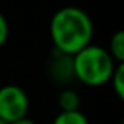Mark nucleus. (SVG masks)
I'll return each mask as SVG.
<instances>
[{"label": "nucleus", "instance_id": "8", "mask_svg": "<svg viewBox=\"0 0 124 124\" xmlns=\"http://www.w3.org/2000/svg\"><path fill=\"white\" fill-rule=\"evenodd\" d=\"M110 85H112L113 93L116 94L119 101L124 99V63H118L112 74V79H110Z\"/></svg>", "mask_w": 124, "mask_h": 124}, {"label": "nucleus", "instance_id": "10", "mask_svg": "<svg viewBox=\"0 0 124 124\" xmlns=\"http://www.w3.org/2000/svg\"><path fill=\"white\" fill-rule=\"evenodd\" d=\"M9 124H36V121H33L31 118H28V116H24V118L17 119V121H13Z\"/></svg>", "mask_w": 124, "mask_h": 124}, {"label": "nucleus", "instance_id": "5", "mask_svg": "<svg viewBox=\"0 0 124 124\" xmlns=\"http://www.w3.org/2000/svg\"><path fill=\"white\" fill-rule=\"evenodd\" d=\"M57 104L60 112H76V110H80V96L72 88H64L58 93Z\"/></svg>", "mask_w": 124, "mask_h": 124}, {"label": "nucleus", "instance_id": "4", "mask_svg": "<svg viewBox=\"0 0 124 124\" xmlns=\"http://www.w3.org/2000/svg\"><path fill=\"white\" fill-rule=\"evenodd\" d=\"M47 74L49 79L58 85H69L71 82H74L76 77H74L72 55L54 49L47 60Z\"/></svg>", "mask_w": 124, "mask_h": 124}, {"label": "nucleus", "instance_id": "6", "mask_svg": "<svg viewBox=\"0 0 124 124\" xmlns=\"http://www.w3.org/2000/svg\"><path fill=\"white\" fill-rule=\"evenodd\" d=\"M107 50L116 63H124V31L123 30H118L112 35Z\"/></svg>", "mask_w": 124, "mask_h": 124}, {"label": "nucleus", "instance_id": "7", "mask_svg": "<svg viewBox=\"0 0 124 124\" xmlns=\"http://www.w3.org/2000/svg\"><path fill=\"white\" fill-rule=\"evenodd\" d=\"M52 124H90V121L85 113L76 110V112H60L54 118Z\"/></svg>", "mask_w": 124, "mask_h": 124}, {"label": "nucleus", "instance_id": "2", "mask_svg": "<svg viewBox=\"0 0 124 124\" xmlns=\"http://www.w3.org/2000/svg\"><path fill=\"white\" fill-rule=\"evenodd\" d=\"M116 64L107 49L94 44H88L72 55L74 77L86 86H102L108 83Z\"/></svg>", "mask_w": 124, "mask_h": 124}, {"label": "nucleus", "instance_id": "11", "mask_svg": "<svg viewBox=\"0 0 124 124\" xmlns=\"http://www.w3.org/2000/svg\"><path fill=\"white\" fill-rule=\"evenodd\" d=\"M0 124H6V123H3V121H2V119H0Z\"/></svg>", "mask_w": 124, "mask_h": 124}, {"label": "nucleus", "instance_id": "3", "mask_svg": "<svg viewBox=\"0 0 124 124\" xmlns=\"http://www.w3.org/2000/svg\"><path fill=\"white\" fill-rule=\"evenodd\" d=\"M30 101L24 88L19 85L0 86V119L9 124L28 115Z\"/></svg>", "mask_w": 124, "mask_h": 124}, {"label": "nucleus", "instance_id": "9", "mask_svg": "<svg viewBox=\"0 0 124 124\" xmlns=\"http://www.w3.org/2000/svg\"><path fill=\"white\" fill-rule=\"evenodd\" d=\"M9 36V25H8V21L6 17L3 16V13L0 11V47L6 42Z\"/></svg>", "mask_w": 124, "mask_h": 124}, {"label": "nucleus", "instance_id": "1", "mask_svg": "<svg viewBox=\"0 0 124 124\" xmlns=\"http://www.w3.org/2000/svg\"><path fill=\"white\" fill-rule=\"evenodd\" d=\"M94 25L86 11L77 6H64L54 13L49 24L54 49L68 55H76L79 50L91 44Z\"/></svg>", "mask_w": 124, "mask_h": 124}]
</instances>
